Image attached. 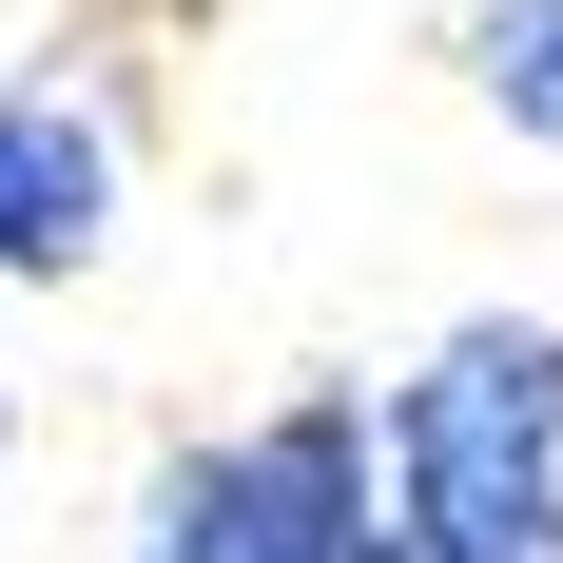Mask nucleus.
Masks as SVG:
<instances>
[{"mask_svg": "<svg viewBox=\"0 0 563 563\" xmlns=\"http://www.w3.org/2000/svg\"><path fill=\"white\" fill-rule=\"evenodd\" d=\"M466 78H486V117H525L563 156V0H486V20H466Z\"/></svg>", "mask_w": 563, "mask_h": 563, "instance_id": "nucleus-4", "label": "nucleus"}, {"mask_svg": "<svg viewBox=\"0 0 563 563\" xmlns=\"http://www.w3.org/2000/svg\"><path fill=\"white\" fill-rule=\"evenodd\" d=\"M369 506L428 563H563V331L544 311H466L369 408Z\"/></svg>", "mask_w": 563, "mask_h": 563, "instance_id": "nucleus-1", "label": "nucleus"}, {"mask_svg": "<svg viewBox=\"0 0 563 563\" xmlns=\"http://www.w3.org/2000/svg\"><path fill=\"white\" fill-rule=\"evenodd\" d=\"M117 233V98L98 78H0V273H98Z\"/></svg>", "mask_w": 563, "mask_h": 563, "instance_id": "nucleus-3", "label": "nucleus"}, {"mask_svg": "<svg viewBox=\"0 0 563 563\" xmlns=\"http://www.w3.org/2000/svg\"><path fill=\"white\" fill-rule=\"evenodd\" d=\"M350 563H428V544H389V506H369V525H350Z\"/></svg>", "mask_w": 563, "mask_h": 563, "instance_id": "nucleus-5", "label": "nucleus"}, {"mask_svg": "<svg viewBox=\"0 0 563 563\" xmlns=\"http://www.w3.org/2000/svg\"><path fill=\"white\" fill-rule=\"evenodd\" d=\"M369 525V389H291L136 486V563H350Z\"/></svg>", "mask_w": 563, "mask_h": 563, "instance_id": "nucleus-2", "label": "nucleus"}]
</instances>
